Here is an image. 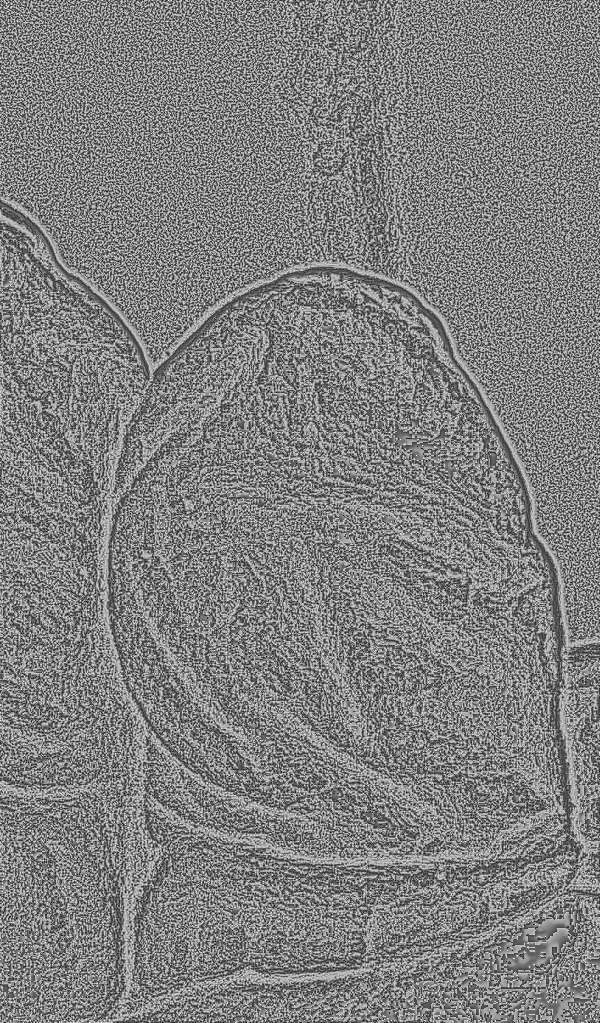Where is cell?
<instances>
[{
  "mask_svg": "<svg viewBox=\"0 0 600 1023\" xmlns=\"http://www.w3.org/2000/svg\"><path fill=\"white\" fill-rule=\"evenodd\" d=\"M1 672V722L44 742H94L136 713L104 615L1 623Z\"/></svg>",
  "mask_w": 600,
  "mask_h": 1023,
  "instance_id": "3957f363",
  "label": "cell"
},
{
  "mask_svg": "<svg viewBox=\"0 0 600 1023\" xmlns=\"http://www.w3.org/2000/svg\"><path fill=\"white\" fill-rule=\"evenodd\" d=\"M1 802V1021H97L124 987L127 821L87 790Z\"/></svg>",
  "mask_w": 600,
  "mask_h": 1023,
  "instance_id": "6da1fadb",
  "label": "cell"
},
{
  "mask_svg": "<svg viewBox=\"0 0 600 1023\" xmlns=\"http://www.w3.org/2000/svg\"><path fill=\"white\" fill-rule=\"evenodd\" d=\"M2 426L105 444L151 380L137 337L35 227L1 233Z\"/></svg>",
  "mask_w": 600,
  "mask_h": 1023,
  "instance_id": "7a4b0ae2",
  "label": "cell"
},
{
  "mask_svg": "<svg viewBox=\"0 0 600 1023\" xmlns=\"http://www.w3.org/2000/svg\"><path fill=\"white\" fill-rule=\"evenodd\" d=\"M3 439H5V437H4ZM6 439H8V440H9V438H6ZM10 440H14V441H18V442H22V441H24V440H21V441H20V440L12 439V438H10ZM24 442H26V441H24ZM27 442H28V443H31V442H29V441H27ZM32 443H33V442H32ZM35 443H50V442H35ZM52 443H63V442H52Z\"/></svg>",
  "mask_w": 600,
  "mask_h": 1023,
  "instance_id": "277c9868",
  "label": "cell"
}]
</instances>
